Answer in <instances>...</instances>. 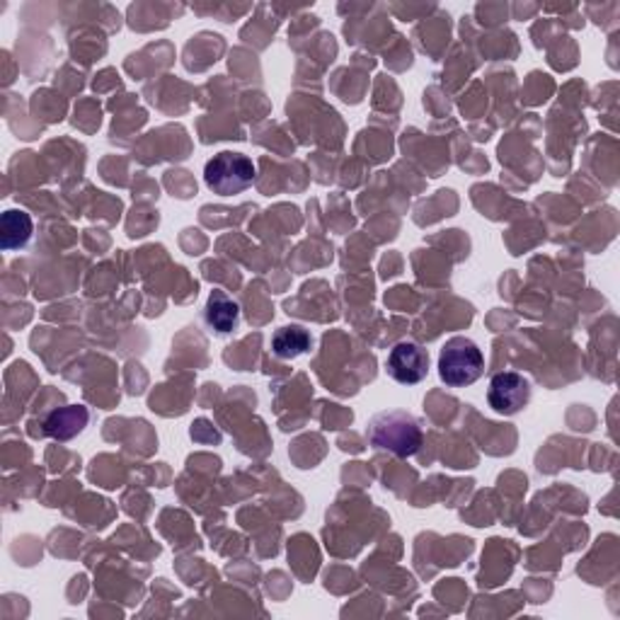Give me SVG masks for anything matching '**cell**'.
<instances>
[{
    "label": "cell",
    "mask_w": 620,
    "mask_h": 620,
    "mask_svg": "<svg viewBox=\"0 0 620 620\" xmlns=\"http://www.w3.org/2000/svg\"><path fill=\"white\" fill-rule=\"evenodd\" d=\"M32 232L34 224L28 211L10 209L0 218V245H3V250L8 252L22 250L24 245L32 240Z\"/></svg>",
    "instance_id": "obj_8"
},
{
    "label": "cell",
    "mask_w": 620,
    "mask_h": 620,
    "mask_svg": "<svg viewBox=\"0 0 620 620\" xmlns=\"http://www.w3.org/2000/svg\"><path fill=\"white\" fill-rule=\"evenodd\" d=\"M487 403L497 415H519V412L531 403V383L516 371L495 373L487 388Z\"/></svg>",
    "instance_id": "obj_4"
},
{
    "label": "cell",
    "mask_w": 620,
    "mask_h": 620,
    "mask_svg": "<svg viewBox=\"0 0 620 620\" xmlns=\"http://www.w3.org/2000/svg\"><path fill=\"white\" fill-rule=\"evenodd\" d=\"M257 177V167L252 158L242 153L224 151L204 167V183L218 197H236V194L248 192Z\"/></svg>",
    "instance_id": "obj_3"
},
{
    "label": "cell",
    "mask_w": 620,
    "mask_h": 620,
    "mask_svg": "<svg viewBox=\"0 0 620 620\" xmlns=\"http://www.w3.org/2000/svg\"><path fill=\"white\" fill-rule=\"evenodd\" d=\"M204 322L214 334H230L240 326V306L221 289L211 291L204 308Z\"/></svg>",
    "instance_id": "obj_6"
},
{
    "label": "cell",
    "mask_w": 620,
    "mask_h": 620,
    "mask_svg": "<svg viewBox=\"0 0 620 620\" xmlns=\"http://www.w3.org/2000/svg\"><path fill=\"white\" fill-rule=\"evenodd\" d=\"M385 371L397 383L417 385L430 373V352L417 342H397L385 359Z\"/></svg>",
    "instance_id": "obj_5"
},
{
    "label": "cell",
    "mask_w": 620,
    "mask_h": 620,
    "mask_svg": "<svg viewBox=\"0 0 620 620\" xmlns=\"http://www.w3.org/2000/svg\"><path fill=\"white\" fill-rule=\"evenodd\" d=\"M485 354L471 338H451L438 352V379L448 388H465L480 381Z\"/></svg>",
    "instance_id": "obj_2"
},
{
    "label": "cell",
    "mask_w": 620,
    "mask_h": 620,
    "mask_svg": "<svg viewBox=\"0 0 620 620\" xmlns=\"http://www.w3.org/2000/svg\"><path fill=\"white\" fill-rule=\"evenodd\" d=\"M366 438L373 448L388 451L397 458H410L422 446V426L407 410H383L371 417Z\"/></svg>",
    "instance_id": "obj_1"
},
{
    "label": "cell",
    "mask_w": 620,
    "mask_h": 620,
    "mask_svg": "<svg viewBox=\"0 0 620 620\" xmlns=\"http://www.w3.org/2000/svg\"><path fill=\"white\" fill-rule=\"evenodd\" d=\"M313 347V334L303 326H283L271 334V352L279 359H299Z\"/></svg>",
    "instance_id": "obj_9"
},
{
    "label": "cell",
    "mask_w": 620,
    "mask_h": 620,
    "mask_svg": "<svg viewBox=\"0 0 620 620\" xmlns=\"http://www.w3.org/2000/svg\"><path fill=\"white\" fill-rule=\"evenodd\" d=\"M90 422V412L83 405H66L51 412L44 420V432L56 438V442H71L73 436L81 434Z\"/></svg>",
    "instance_id": "obj_7"
}]
</instances>
